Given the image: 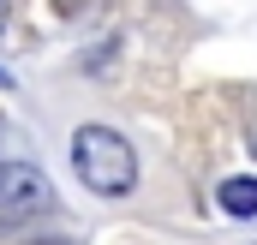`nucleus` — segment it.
<instances>
[{
  "mask_svg": "<svg viewBox=\"0 0 257 245\" xmlns=\"http://www.w3.org/2000/svg\"><path fill=\"white\" fill-rule=\"evenodd\" d=\"M72 168H78V180L90 185V191H102V197H126L132 185H138V156H132L126 138L108 132V126H78Z\"/></svg>",
  "mask_w": 257,
  "mask_h": 245,
  "instance_id": "1",
  "label": "nucleus"
},
{
  "mask_svg": "<svg viewBox=\"0 0 257 245\" xmlns=\"http://www.w3.org/2000/svg\"><path fill=\"white\" fill-rule=\"evenodd\" d=\"M54 203V185L30 162H0V215H36Z\"/></svg>",
  "mask_w": 257,
  "mask_h": 245,
  "instance_id": "2",
  "label": "nucleus"
},
{
  "mask_svg": "<svg viewBox=\"0 0 257 245\" xmlns=\"http://www.w3.org/2000/svg\"><path fill=\"white\" fill-rule=\"evenodd\" d=\"M215 203H221L233 221H251V215H257V180H251V174H233V180H221Z\"/></svg>",
  "mask_w": 257,
  "mask_h": 245,
  "instance_id": "3",
  "label": "nucleus"
},
{
  "mask_svg": "<svg viewBox=\"0 0 257 245\" xmlns=\"http://www.w3.org/2000/svg\"><path fill=\"white\" fill-rule=\"evenodd\" d=\"M0 30H6V0H0Z\"/></svg>",
  "mask_w": 257,
  "mask_h": 245,
  "instance_id": "4",
  "label": "nucleus"
}]
</instances>
